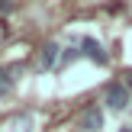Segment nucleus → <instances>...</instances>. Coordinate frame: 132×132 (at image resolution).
Returning a JSON list of instances; mask_svg holds the SVG:
<instances>
[{"label": "nucleus", "mask_w": 132, "mask_h": 132, "mask_svg": "<svg viewBox=\"0 0 132 132\" xmlns=\"http://www.w3.org/2000/svg\"><path fill=\"white\" fill-rule=\"evenodd\" d=\"M13 74H19V68H16V64H10V68H0V97L13 90V81H16Z\"/></svg>", "instance_id": "5"}, {"label": "nucleus", "mask_w": 132, "mask_h": 132, "mask_svg": "<svg viewBox=\"0 0 132 132\" xmlns=\"http://www.w3.org/2000/svg\"><path fill=\"white\" fill-rule=\"evenodd\" d=\"M122 132H132V129H122Z\"/></svg>", "instance_id": "10"}, {"label": "nucleus", "mask_w": 132, "mask_h": 132, "mask_svg": "<svg viewBox=\"0 0 132 132\" xmlns=\"http://www.w3.org/2000/svg\"><path fill=\"white\" fill-rule=\"evenodd\" d=\"M13 132H29V116H19V119H13Z\"/></svg>", "instance_id": "7"}, {"label": "nucleus", "mask_w": 132, "mask_h": 132, "mask_svg": "<svg viewBox=\"0 0 132 132\" xmlns=\"http://www.w3.org/2000/svg\"><path fill=\"white\" fill-rule=\"evenodd\" d=\"M39 64H42V71H48V68H55V64H61V48H58L55 42H45L42 55H39Z\"/></svg>", "instance_id": "4"}, {"label": "nucleus", "mask_w": 132, "mask_h": 132, "mask_svg": "<svg viewBox=\"0 0 132 132\" xmlns=\"http://www.w3.org/2000/svg\"><path fill=\"white\" fill-rule=\"evenodd\" d=\"M13 10V3H10V0H0V13H10Z\"/></svg>", "instance_id": "8"}, {"label": "nucleus", "mask_w": 132, "mask_h": 132, "mask_svg": "<svg viewBox=\"0 0 132 132\" xmlns=\"http://www.w3.org/2000/svg\"><path fill=\"white\" fill-rule=\"evenodd\" d=\"M129 97H132V90L126 87V84H122V81H113L106 87V97H103V100H106L110 110H126L129 106Z\"/></svg>", "instance_id": "1"}, {"label": "nucleus", "mask_w": 132, "mask_h": 132, "mask_svg": "<svg viewBox=\"0 0 132 132\" xmlns=\"http://www.w3.org/2000/svg\"><path fill=\"white\" fill-rule=\"evenodd\" d=\"M77 58H81V52H77L74 45H68V48L61 52V64H68V61H77Z\"/></svg>", "instance_id": "6"}, {"label": "nucleus", "mask_w": 132, "mask_h": 132, "mask_svg": "<svg viewBox=\"0 0 132 132\" xmlns=\"http://www.w3.org/2000/svg\"><path fill=\"white\" fill-rule=\"evenodd\" d=\"M126 87H129V90H132V74H129V81H126Z\"/></svg>", "instance_id": "9"}, {"label": "nucleus", "mask_w": 132, "mask_h": 132, "mask_svg": "<svg viewBox=\"0 0 132 132\" xmlns=\"http://www.w3.org/2000/svg\"><path fill=\"white\" fill-rule=\"evenodd\" d=\"M81 129H84V132H100V129H103V113H100L97 106H87L84 116H81Z\"/></svg>", "instance_id": "3"}, {"label": "nucleus", "mask_w": 132, "mask_h": 132, "mask_svg": "<svg viewBox=\"0 0 132 132\" xmlns=\"http://www.w3.org/2000/svg\"><path fill=\"white\" fill-rule=\"evenodd\" d=\"M81 48H84V55H87V58H90L94 64H100V68H106V64H110V55L103 52V45L97 42V39L84 36V39H81Z\"/></svg>", "instance_id": "2"}]
</instances>
